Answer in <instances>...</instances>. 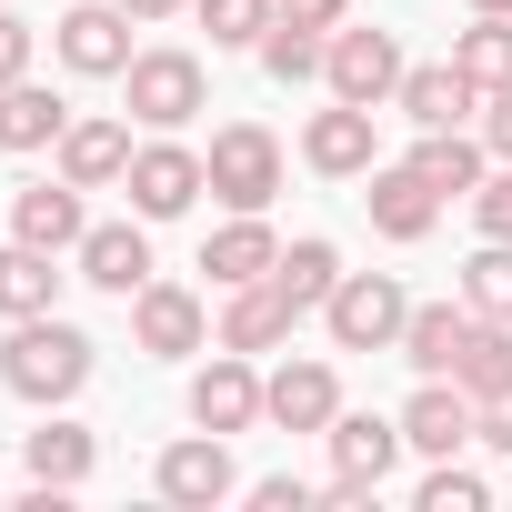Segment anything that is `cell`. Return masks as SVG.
<instances>
[{
    "label": "cell",
    "mask_w": 512,
    "mask_h": 512,
    "mask_svg": "<svg viewBox=\"0 0 512 512\" xmlns=\"http://www.w3.org/2000/svg\"><path fill=\"white\" fill-rule=\"evenodd\" d=\"M91 372H101V342L81 322H61V312H31V322H11V342H0V382H11L31 412H71L91 392Z\"/></svg>",
    "instance_id": "6da1fadb"
},
{
    "label": "cell",
    "mask_w": 512,
    "mask_h": 512,
    "mask_svg": "<svg viewBox=\"0 0 512 512\" xmlns=\"http://www.w3.org/2000/svg\"><path fill=\"white\" fill-rule=\"evenodd\" d=\"M121 101H131L141 131H191L211 111V71H201V51H131Z\"/></svg>",
    "instance_id": "7a4b0ae2"
},
{
    "label": "cell",
    "mask_w": 512,
    "mask_h": 512,
    "mask_svg": "<svg viewBox=\"0 0 512 512\" xmlns=\"http://www.w3.org/2000/svg\"><path fill=\"white\" fill-rule=\"evenodd\" d=\"M201 171H211L221 211H272V191H282V131L272 121H221L211 151H201Z\"/></svg>",
    "instance_id": "3957f363"
},
{
    "label": "cell",
    "mask_w": 512,
    "mask_h": 512,
    "mask_svg": "<svg viewBox=\"0 0 512 512\" xmlns=\"http://www.w3.org/2000/svg\"><path fill=\"white\" fill-rule=\"evenodd\" d=\"M402 322H412V292L392 272H342L332 302H322L332 352H402Z\"/></svg>",
    "instance_id": "277c9868"
},
{
    "label": "cell",
    "mask_w": 512,
    "mask_h": 512,
    "mask_svg": "<svg viewBox=\"0 0 512 512\" xmlns=\"http://www.w3.org/2000/svg\"><path fill=\"white\" fill-rule=\"evenodd\" d=\"M322 442H332V502H342V512H362V502L392 482V462L412 452V442H402V412H332Z\"/></svg>",
    "instance_id": "5b68a950"
},
{
    "label": "cell",
    "mask_w": 512,
    "mask_h": 512,
    "mask_svg": "<svg viewBox=\"0 0 512 512\" xmlns=\"http://www.w3.org/2000/svg\"><path fill=\"white\" fill-rule=\"evenodd\" d=\"M131 352L141 362H191V352H211V302L191 292V282H141L131 292Z\"/></svg>",
    "instance_id": "8992f818"
},
{
    "label": "cell",
    "mask_w": 512,
    "mask_h": 512,
    "mask_svg": "<svg viewBox=\"0 0 512 512\" xmlns=\"http://www.w3.org/2000/svg\"><path fill=\"white\" fill-rule=\"evenodd\" d=\"M402 31H372V21H342L332 31V61H322V91L332 101H362V111H382L392 91H402Z\"/></svg>",
    "instance_id": "52a82bcc"
},
{
    "label": "cell",
    "mask_w": 512,
    "mask_h": 512,
    "mask_svg": "<svg viewBox=\"0 0 512 512\" xmlns=\"http://www.w3.org/2000/svg\"><path fill=\"white\" fill-rule=\"evenodd\" d=\"M131 31H141V21L121 11V0H71V11L51 21V51H61V71H81V81H121L131 51H141Z\"/></svg>",
    "instance_id": "ba28073f"
},
{
    "label": "cell",
    "mask_w": 512,
    "mask_h": 512,
    "mask_svg": "<svg viewBox=\"0 0 512 512\" xmlns=\"http://www.w3.org/2000/svg\"><path fill=\"white\" fill-rule=\"evenodd\" d=\"M121 191H131V211L141 221H181L201 191H211V171H201V151L191 141H171V131H151L141 151H131V171H121Z\"/></svg>",
    "instance_id": "9c48e42d"
},
{
    "label": "cell",
    "mask_w": 512,
    "mask_h": 512,
    "mask_svg": "<svg viewBox=\"0 0 512 512\" xmlns=\"http://www.w3.org/2000/svg\"><path fill=\"white\" fill-rule=\"evenodd\" d=\"M151 492L161 502H181V512H211V502H231L241 492V462H231V442L221 432H181V442H161V462H151Z\"/></svg>",
    "instance_id": "30bf717a"
},
{
    "label": "cell",
    "mask_w": 512,
    "mask_h": 512,
    "mask_svg": "<svg viewBox=\"0 0 512 512\" xmlns=\"http://www.w3.org/2000/svg\"><path fill=\"white\" fill-rule=\"evenodd\" d=\"M332 412H342V372H332L322 352L262 372V422H272V432H332Z\"/></svg>",
    "instance_id": "8fae6325"
},
{
    "label": "cell",
    "mask_w": 512,
    "mask_h": 512,
    "mask_svg": "<svg viewBox=\"0 0 512 512\" xmlns=\"http://www.w3.org/2000/svg\"><path fill=\"white\" fill-rule=\"evenodd\" d=\"M372 161H382V131H372L362 101H322V111L302 121V171H322V181H362Z\"/></svg>",
    "instance_id": "7c38bea8"
},
{
    "label": "cell",
    "mask_w": 512,
    "mask_h": 512,
    "mask_svg": "<svg viewBox=\"0 0 512 512\" xmlns=\"http://www.w3.org/2000/svg\"><path fill=\"white\" fill-rule=\"evenodd\" d=\"M131 111H71V131H61V181H81V191H121V171H131Z\"/></svg>",
    "instance_id": "4fadbf2b"
},
{
    "label": "cell",
    "mask_w": 512,
    "mask_h": 512,
    "mask_svg": "<svg viewBox=\"0 0 512 512\" xmlns=\"http://www.w3.org/2000/svg\"><path fill=\"white\" fill-rule=\"evenodd\" d=\"M71 272H81L91 292L131 302V292L151 282V221H141V211H131V221H91V231H81V251H71Z\"/></svg>",
    "instance_id": "5bb4252c"
},
{
    "label": "cell",
    "mask_w": 512,
    "mask_h": 512,
    "mask_svg": "<svg viewBox=\"0 0 512 512\" xmlns=\"http://www.w3.org/2000/svg\"><path fill=\"white\" fill-rule=\"evenodd\" d=\"M191 422L221 432V442L262 422V372H251V352H221V342H211V362L191 372Z\"/></svg>",
    "instance_id": "9a60e30c"
},
{
    "label": "cell",
    "mask_w": 512,
    "mask_h": 512,
    "mask_svg": "<svg viewBox=\"0 0 512 512\" xmlns=\"http://www.w3.org/2000/svg\"><path fill=\"white\" fill-rule=\"evenodd\" d=\"M81 231H91V191H81V181L51 171V181H21V191H11V241H41V251L71 262Z\"/></svg>",
    "instance_id": "2e32d148"
},
{
    "label": "cell",
    "mask_w": 512,
    "mask_h": 512,
    "mask_svg": "<svg viewBox=\"0 0 512 512\" xmlns=\"http://www.w3.org/2000/svg\"><path fill=\"white\" fill-rule=\"evenodd\" d=\"M362 211H372V231H382V241H432L442 191H432L412 161H372V171H362Z\"/></svg>",
    "instance_id": "e0dca14e"
},
{
    "label": "cell",
    "mask_w": 512,
    "mask_h": 512,
    "mask_svg": "<svg viewBox=\"0 0 512 512\" xmlns=\"http://www.w3.org/2000/svg\"><path fill=\"white\" fill-rule=\"evenodd\" d=\"M472 422H482V412H472V392H462V382H442V372H422V382H412V402H402V442H412L422 462H452V452L472 442Z\"/></svg>",
    "instance_id": "ac0fdd59"
},
{
    "label": "cell",
    "mask_w": 512,
    "mask_h": 512,
    "mask_svg": "<svg viewBox=\"0 0 512 512\" xmlns=\"http://www.w3.org/2000/svg\"><path fill=\"white\" fill-rule=\"evenodd\" d=\"M392 111H402L412 131H472V121H482V91H472L452 61H412L402 91H392Z\"/></svg>",
    "instance_id": "d6986e66"
},
{
    "label": "cell",
    "mask_w": 512,
    "mask_h": 512,
    "mask_svg": "<svg viewBox=\"0 0 512 512\" xmlns=\"http://www.w3.org/2000/svg\"><path fill=\"white\" fill-rule=\"evenodd\" d=\"M292 322H302V312L282 302V282H241V292H221V322H211V342L262 362V352H282V342H292Z\"/></svg>",
    "instance_id": "ffe728a7"
},
{
    "label": "cell",
    "mask_w": 512,
    "mask_h": 512,
    "mask_svg": "<svg viewBox=\"0 0 512 512\" xmlns=\"http://www.w3.org/2000/svg\"><path fill=\"white\" fill-rule=\"evenodd\" d=\"M272 262H282V231L262 221V211H231L211 241H201V272H211V292H241V282H272Z\"/></svg>",
    "instance_id": "44dd1931"
},
{
    "label": "cell",
    "mask_w": 512,
    "mask_h": 512,
    "mask_svg": "<svg viewBox=\"0 0 512 512\" xmlns=\"http://www.w3.org/2000/svg\"><path fill=\"white\" fill-rule=\"evenodd\" d=\"M472 332H482V312H472L462 292H452V302H412V322H402V362L452 382V362L472 352Z\"/></svg>",
    "instance_id": "7402d4cb"
},
{
    "label": "cell",
    "mask_w": 512,
    "mask_h": 512,
    "mask_svg": "<svg viewBox=\"0 0 512 512\" xmlns=\"http://www.w3.org/2000/svg\"><path fill=\"white\" fill-rule=\"evenodd\" d=\"M61 282H81V272H61V251H41V241H0V322L61 312Z\"/></svg>",
    "instance_id": "603a6c76"
},
{
    "label": "cell",
    "mask_w": 512,
    "mask_h": 512,
    "mask_svg": "<svg viewBox=\"0 0 512 512\" xmlns=\"http://www.w3.org/2000/svg\"><path fill=\"white\" fill-rule=\"evenodd\" d=\"M21 472L31 482H51V492H81L91 472H101V432H81V422H41V432H21Z\"/></svg>",
    "instance_id": "cb8c5ba5"
},
{
    "label": "cell",
    "mask_w": 512,
    "mask_h": 512,
    "mask_svg": "<svg viewBox=\"0 0 512 512\" xmlns=\"http://www.w3.org/2000/svg\"><path fill=\"white\" fill-rule=\"evenodd\" d=\"M442 201H472L482 191V171H492V151H482V131H412V151H402Z\"/></svg>",
    "instance_id": "d4e9b609"
},
{
    "label": "cell",
    "mask_w": 512,
    "mask_h": 512,
    "mask_svg": "<svg viewBox=\"0 0 512 512\" xmlns=\"http://www.w3.org/2000/svg\"><path fill=\"white\" fill-rule=\"evenodd\" d=\"M61 131H71V101H61V91H41V81H11V91H0V151H11V161L61 151Z\"/></svg>",
    "instance_id": "484cf974"
},
{
    "label": "cell",
    "mask_w": 512,
    "mask_h": 512,
    "mask_svg": "<svg viewBox=\"0 0 512 512\" xmlns=\"http://www.w3.org/2000/svg\"><path fill=\"white\" fill-rule=\"evenodd\" d=\"M452 71L472 91H512V11H472V31H452Z\"/></svg>",
    "instance_id": "4316f807"
},
{
    "label": "cell",
    "mask_w": 512,
    "mask_h": 512,
    "mask_svg": "<svg viewBox=\"0 0 512 512\" xmlns=\"http://www.w3.org/2000/svg\"><path fill=\"white\" fill-rule=\"evenodd\" d=\"M272 282H282V302H292V312H322V302H332V282H342V251H332L322 231H302V241H282Z\"/></svg>",
    "instance_id": "83f0119b"
},
{
    "label": "cell",
    "mask_w": 512,
    "mask_h": 512,
    "mask_svg": "<svg viewBox=\"0 0 512 512\" xmlns=\"http://www.w3.org/2000/svg\"><path fill=\"white\" fill-rule=\"evenodd\" d=\"M322 61H332V31H312V21H282V11H272V31H262V71H272L282 91H302V81H322Z\"/></svg>",
    "instance_id": "f1b7e54d"
},
{
    "label": "cell",
    "mask_w": 512,
    "mask_h": 512,
    "mask_svg": "<svg viewBox=\"0 0 512 512\" xmlns=\"http://www.w3.org/2000/svg\"><path fill=\"white\" fill-rule=\"evenodd\" d=\"M452 382H462L472 402H492V392H512V322H482V332H472V352L452 362Z\"/></svg>",
    "instance_id": "f546056e"
},
{
    "label": "cell",
    "mask_w": 512,
    "mask_h": 512,
    "mask_svg": "<svg viewBox=\"0 0 512 512\" xmlns=\"http://www.w3.org/2000/svg\"><path fill=\"white\" fill-rule=\"evenodd\" d=\"M462 302L482 322H512V241H482L472 262H462Z\"/></svg>",
    "instance_id": "4dcf8cb0"
},
{
    "label": "cell",
    "mask_w": 512,
    "mask_h": 512,
    "mask_svg": "<svg viewBox=\"0 0 512 512\" xmlns=\"http://www.w3.org/2000/svg\"><path fill=\"white\" fill-rule=\"evenodd\" d=\"M191 21L211 31V51H262V31H272V0H191Z\"/></svg>",
    "instance_id": "1f68e13d"
},
{
    "label": "cell",
    "mask_w": 512,
    "mask_h": 512,
    "mask_svg": "<svg viewBox=\"0 0 512 512\" xmlns=\"http://www.w3.org/2000/svg\"><path fill=\"white\" fill-rule=\"evenodd\" d=\"M482 502H492V482H482V472H472L462 452L422 472V512H482Z\"/></svg>",
    "instance_id": "d6a6232c"
},
{
    "label": "cell",
    "mask_w": 512,
    "mask_h": 512,
    "mask_svg": "<svg viewBox=\"0 0 512 512\" xmlns=\"http://www.w3.org/2000/svg\"><path fill=\"white\" fill-rule=\"evenodd\" d=\"M472 221H482V241H512V161H492V171H482Z\"/></svg>",
    "instance_id": "836d02e7"
},
{
    "label": "cell",
    "mask_w": 512,
    "mask_h": 512,
    "mask_svg": "<svg viewBox=\"0 0 512 512\" xmlns=\"http://www.w3.org/2000/svg\"><path fill=\"white\" fill-rule=\"evenodd\" d=\"M31 51H41V31L11 11V0H0V91H11V81H31Z\"/></svg>",
    "instance_id": "e575fe53"
},
{
    "label": "cell",
    "mask_w": 512,
    "mask_h": 512,
    "mask_svg": "<svg viewBox=\"0 0 512 512\" xmlns=\"http://www.w3.org/2000/svg\"><path fill=\"white\" fill-rule=\"evenodd\" d=\"M241 502L251 512H312V482L302 472H262V482H241Z\"/></svg>",
    "instance_id": "d590c367"
},
{
    "label": "cell",
    "mask_w": 512,
    "mask_h": 512,
    "mask_svg": "<svg viewBox=\"0 0 512 512\" xmlns=\"http://www.w3.org/2000/svg\"><path fill=\"white\" fill-rule=\"evenodd\" d=\"M472 131H482L492 161H512V91H482V121H472Z\"/></svg>",
    "instance_id": "8d00e7d4"
},
{
    "label": "cell",
    "mask_w": 512,
    "mask_h": 512,
    "mask_svg": "<svg viewBox=\"0 0 512 512\" xmlns=\"http://www.w3.org/2000/svg\"><path fill=\"white\" fill-rule=\"evenodd\" d=\"M472 412H482L472 442H482V452H512V392H492V402H472Z\"/></svg>",
    "instance_id": "74e56055"
},
{
    "label": "cell",
    "mask_w": 512,
    "mask_h": 512,
    "mask_svg": "<svg viewBox=\"0 0 512 512\" xmlns=\"http://www.w3.org/2000/svg\"><path fill=\"white\" fill-rule=\"evenodd\" d=\"M272 11H282V21H312V31H342L352 0H272Z\"/></svg>",
    "instance_id": "f35d334b"
},
{
    "label": "cell",
    "mask_w": 512,
    "mask_h": 512,
    "mask_svg": "<svg viewBox=\"0 0 512 512\" xmlns=\"http://www.w3.org/2000/svg\"><path fill=\"white\" fill-rule=\"evenodd\" d=\"M131 21H171V11H191V0H121Z\"/></svg>",
    "instance_id": "ab89813d"
},
{
    "label": "cell",
    "mask_w": 512,
    "mask_h": 512,
    "mask_svg": "<svg viewBox=\"0 0 512 512\" xmlns=\"http://www.w3.org/2000/svg\"><path fill=\"white\" fill-rule=\"evenodd\" d=\"M462 11H512V0H462Z\"/></svg>",
    "instance_id": "60d3db41"
}]
</instances>
